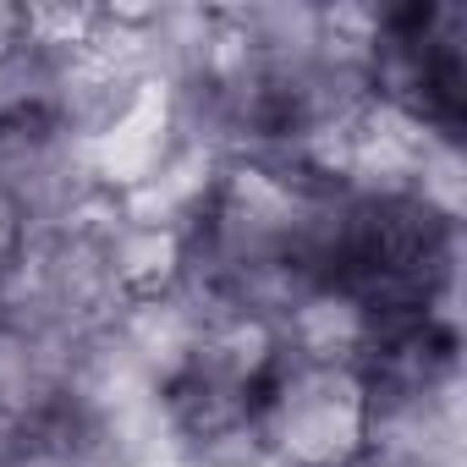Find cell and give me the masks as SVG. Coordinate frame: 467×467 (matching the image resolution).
<instances>
[{"label": "cell", "instance_id": "3957f363", "mask_svg": "<svg viewBox=\"0 0 467 467\" xmlns=\"http://www.w3.org/2000/svg\"><path fill=\"white\" fill-rule=\"evenodd\" d=\"M0 467H67L56 456H28V451H12V456H0Z\"/></svg>", "mask_w": 467, "mask_h": 467}, {"label": "cell", "instance_id": "277c9868", "mask_svg": "<svg viewBox=\"0 0 467 467\" xmlns=\"http://www.w3.org/2000/svg\"><path fill=\"white\" fill-rule=\"evenodd\" d=\"M0 78H6V67H0Z\"/></svg>", "mask_w": 467, "mask_h": 467}, {"label": "cell", "instance_id": "6da1fadb", "mask_svg": "<svg viewBox=\"0 0 467 467\" xmlns=\"http://www.w3.org/2000/svg\"><path fill=\"white\" fill-rule=\"evenodd\" d=\"M281 467H358L379 445L374 379L352 363H281L248 429Z\"/></svg>", "mask_w": 467, "mask_h": 467}, {"label": "cell", "instance_id": "7a4b0ae2", "mask_svg": "<svg viewBox=\"0 0 467 467\" xmlns=\"http://www.w3.org/2000/svg\"><path fill=\"white\" fill-rule=\"evenodd\" d=\"M23 248H28V203L0 182V275L23 265Z\"/></svg>", "mask_w": 467, "mask_h": 467}]
</instances>
